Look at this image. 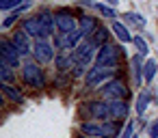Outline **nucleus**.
<instances>
[{
	"instance_id": "nucleus-1",
	"label": "nucleus",
	"mask_w": 158,
	"mask_h": 138,
	"mask_svg": "<svg viewBox=\"0 0 158 138\" xmlns=\"http://www.w3.org/2000/svg\"><path fill=\"white\" fill-rule=\"evenodd\" d=\"M117 121H85L80 123V134L87 138H117Z\"/></svg>"
},
{
	"instance_id": "nucleus-2",
	"label": "nucleus",
	"mask_w": 158,
	"mask_h": 138,
	"mask_svg": "<svg viewBox=\"0 0 158 138\" xmlns=\"http://www.w3.org/2000/svg\"><path fill=\"white\" fill-rule=\"evenodd\" d=\"M126 56V50L123 45H115V43H104L102 48H98V54H95V65H102V67H119V58Z\"/></svg>"
},
{
	"instance_id": "nucleus-3",
	"label": "nucleus",
	"mask_w": 158,
	"mask_h": 138,
	"mask_svg": "<svg viewBox=\"0 0 158 138\" xmlns=\"http://www.w3.org/2000/svg\"><path fill=\"white\" fill-rule=\"evenodd\" d=\"M117 73V67H102V65H93L87 76H85V84L87 89H98V86H104L108 80H113Z\"/></svg>"
},
{
	"instance_id": "nucleus-4",
	"label": "nucleus",
	"mask_w": 158,
	"mask_h": 138,
	"mask_svg": "<svg viewBox=\"0 0 158 138\" xmlns=\"http://www.w3.org/2000/svg\"><path fill=\"white\" fill-rule=\"evenodd\" d=\"M22 82L26 86H33V89H44L46 86V76H44V69L39 65H35L33 61H26L22 65Z\"/></svg>"
},
{
	"instance_id": "nucleus-5",
	"label": "nucleus",
	"mask_w": 158,
	"mask_h": 138,
	"mask_svg": "<svg viewBox=\"0 0 158 138\" xmlns=\"http://www.w3.org/2000/svg\"><path fill=\"white\" fill-rule=\"evenodd\" d=\"M98 93H100L102 99H128L130 89L126 86V82H123L121 78H113V80H108L102 89H98Z\"/></svg>"
},
{
	"instance_id": "nucleus-6",
	"label": "nucleus",
	"mask_w": 158,
	"mask_h": 138,
	"mask_svg": "<svg viewBox=\"0 0 158 138\" xmlns=\"http://www.w3.org/2000/svg\"><path fill=\"white\" fill-rule=\"evenodd\" d=\"M82 41H85V35L80 33V28H76L72 33H59L54 37V48L59 52H74Z\"/></svg>"
},
{
	"instance_id": "nucleus-7",
	"label": "nucleus",
	"mask_w": 158,
	"mask_h": 138,
	"mask_svg": "<svg viewBox=\"0 0 158 138\" xmlns=\"http://www.w3.org/2000/svg\"><path fill=\"white\" fill-rule=\"evenodd\" d=\"M22 54L18 52V48L13 45V41H11V37H2L0 39V61H5V63H9L13 69H22Z\"/></svg>"
},
{
	"instance_id": "nucleus-8",
	"label": "nucleus",
	"mask_w": 158,
	"mask_h": 138,
	"mask_svg": "<svg viewBox=\"0 0 158 138\" xmlns=\"http://www.w3.org/2000/svg\"><path fill=\"white\" fill-rule=\"evenodd\" d=\"M33 56L37 63L46 65V63H52L56 58V48L48 41V39H35L33 43Z\"/></svg>"
},
{
	"instance_id": "nucleus-9",
	"label": "nucleus",
	"mask_w": 158,
	"mask_h": 138,
	"mask_svg": "<svg viewBox=\"0 0 158 138\" xmlns=\"http://www.w3.org/2000/svg\"><path fill=\"white\" fill-rule=\"evenodd\" d=\"M54 18H56V30L59 33H72L78 28V18L69 9H56Z\"/></svg>"
},
{
	"instance_id": "nucleus-10",
	"label": "nucleus",
	"mask_w": 158,
	"mask_h": 138,
	"mask_svg": "<svg viewBox=\"0 0 158 138\" xmlns=\"http://www.w3.org/2000/svg\"><path fill=\"white\" fill-rule=\"evenodd\" d=\"M37 20H39V26H41V39H50V37H56L59 30H56V18L52 11L44 9L37 13Z\"/></svg>"
},
{
	"instance_id": "nucleus-11",
	"label": "nucleus",
	"mask_w": 158,
	"mask_h": 138,
	"mask_svg": "<svg viewBox=\"0 0 158 138\" xmlns=\"http://www.w3.org/2000/svg\"><path fill=\"white\" fill-rule=\"evenodd\" d=\"M87 112H89V116L95 119V121H113L108 99H93V101H89V104H87Z\"/></svg>"
},
{
	"instance_id": "nucleus-12",
	"label": "nucleus",
	"mask_w": 158,
	"mask_h": 138,
	"mask_svg": "<svg viewBox=\"0 0 158 138\" xmlns=\"http://www.w3.org/2000/svg\"><path fill=\"white\" fill-rule=\"evenodd\" d=\"M11 41H13V45L18 48V52L22 56H33V41H31V37L22 28L15 30V33H11Z\"/></svg>"
},
{
	"instance_id": "nucleus-13",
	"label": "nucleus",
	"mask_w": 158,
	"mask_h": 138,
	"mask_svg": "<svg viewBox=\"0 0 158 138\" xmlns=\"http://www.w3.org/2000/svg\"><path fill=\"white\" fill-rule=\"evenodd\" d=\"M95 50H98V48L93 45V41H91V39H85V41H82V43H80L76 50H74V54H76V61L89 67V63H91V61L95 58V54H98Z\"/></svg>"
},
{
	"instance_id": "nucleus-14",
	"label": "nucleus",
	"mask_w": 158,
	"mask_h": 138,
	"mask_svg": "<svg viewBox=\"0 0 158 138\" xmlns=\"http://www.w3.org/2000/svg\"><path fill=\"white\" fill-rule=\"evenodd\" d=\"M54 65H56L59 73H67L69 69L74 71V67L78 65V61H76V54L74 52H59L56 58H54Z\"/></svg>"
},
{
	"instance_id": "nucleus-15",
	"label": "nucleus",
	"mask_w": 158,
	"mask_h": 138,
	"mask_svg": "<svg viewBox=\"0 0 158 138\" xmlns=\"http://www.w3.org/2000/svg\"><path fill=\"white\" fill-rule=\"evenodd\" d=\"M78 28H80V33L85 35V39H91V37H93V33L100 28V22H98L95 18H91V15L82 13V15L78 18Z\"/></svg>"
},
{
	"instance_id": "nucleus-16",
	"label": "nucleus",
	"mask_w": 158,
	"mask_h": 138,
	"mask_svg": "<svg viewBox=\"0 0 158 138\" xmlns=\"http://www.w3.org/2000/svg\"><path fill=\"white\" fill-rule=\"evenodd\" d=\"M108 106H110V116H113V121H126V116H128V104H126V99H108Z\"/></svg>"
},
{
	"instance_id": "nucleus-17",
	"label": "nucleus",
	"mask_w": 158,
	"mask_h": 138,
	"mask_svg": "<svg viewBox=\"0 0 158 138\" xmlns=\"http://www.w3.org/2000/svg\"><path fill=\"white\" fill-rule=\"evenodd\" d=\"M20 28H22V30H24L31 39H41V26H39L37 15H33V18H24Z\"/></svg>"
},
{
	"instance_id": "nucleus-18",
	"label": "nucleus",
	"mask_w": 158,
	"mask_h": 138,
	"mask_svg": "<svg viewBox=\"0 0 158 138\" xmlns=\"http://www.w3.org/2000/svg\"><path fill=\"white\" fill-rule=\"evenodd\" d=\"M110 30H113V35H115V39L119 41V43H132V37L134 35H130V30H128V26L123 24V22H113L110 24Z\"/></svg>"
},
{
	"instance_id": "nucleus-19",
	"label": "nucleus",
	"mask_w": 158,
	"mask_h": 138,
	"mask_svg": "<svg viewBox=\"0 0 158 138\" xmlns=\"http://www.w3.org/2000/svg\"><path fill=\"white\" fill-rule=\"evenodd\" d=\"M0 91H2L5 99H7V101H11V104H22V101H24V97H22V91H20L18 86H13V84L0 82Z\"/></svg>"
},
{
	"instance_id": "nucleus-20",
	"label": "nucleus",
	"mask_w": 158,
	"mask_h": 138,
	"mask_svg": "<svg viewBox=\"0 0 158 138\" xmlns=\"http://www.w3.org/2000/svg\"><path fill=\"white\" fill-rule=\"evenodd\" d=\"M130 65H132V73H134V80H136V84L141 86V84H145V76H143V67H145V61H143V54H134L132 58H130Z\"/></svg>"
},
{
	"instance_id": "nucleus-21",
	"label": "nucleus",
	"mask_w": 158,
	"mask_h": 138,
	"mask_svg": "<svg viewBox=\"0 0 158 138\" xmlns=\"http://www.w3.org/2000/svg\"><path fill=\"white\" fill-rule=\"evenodd\" d=\"M110 33H113L110 28H106V26H102V24H100V28H98V30L93 33V37H91L93 45H95V48H102L104 43H108V37H110Z\"/></svg>"
},
{
	"instance_id": "nucleus-22",
	"label": "nucleus",
	"mask_w": 158,
	"mask_h": 138,
	"mask_svg": "<svg viewBox=\"0 0 158 138\" xmlns=\"http://www.w3.org/2000/svg\"><path fill=\"white\" fill-rule=\"evenodd\" d=\"M121 22L123 24H132V26H136V28H145V18L141 15V13H134V11H128V13H123L121 15Z\"/></svg>"
},
{
	"instance_id": "nucleus-23",
	"label": "nucleus",
	"mask_w": 158,
	"mask_h": 138,
	"mask_svg": "<svg viewBox=\"0 0 158 138\" xmlns=\"http://www.w3.org/2000/svg\"><path fill=\"white\" fill-rule=\"evenodd\" d=\"M0 80L7 82V84H13V80H15L13 67H11L9 63H5V61H0Z\"/></svg>"
},
{
	"instance_id": "nucleus-24",
	"label": "nucleus",
	"mask_w": 158,
	"mask_h": 138,
	"mask_svg": "<svg viewBox=\"0 0 158 138\" xmlns=\"http://www.w3.org/2000/svg\"><path fill=\"white\" fill-rule=\"evenodd\" d=\"M156 69H158V63L154 58H147L145 61V67H143V76H145V84H152L154 76H156Z\"/></svg>"
},
{
	"instance_id": "nucleus-25",
	"label": "nucleus",
	"mask_w": 158,
	"mask_h": 138,
	"mask_svg": "<svg viewBox=\"0 0 158 138\" xmlns=\"http://www.w3.org/2000/svg\"><path fill=\"white\" fill-rule=\"evenodd\" d=\"M149 101H152V95H149V91H141L139 93V99H136V114L141 116L145 110H147V106H149Z\"/></svg>"
},
{
	"instance_id": "nucleus-26",
	"label": "nucleus",
	"mask_w": 158,
	"mask_h": 138,
	"mask_svg": "<svg viewBox=\"0 0 158 138\" xmlns=\"http://www.w3.org/2000/svg\"><path fill=\"white\" fill-rule=\"evenodd\" d=\"M95 11H98L100 15H104V18H108V20H113V22H115V18H117V11H115L113 7H108V5H104V2H95Z\"/></svg>"
},
{
	"instance_id": "nucleus-27",
	"label": "nucleus",
	"mask_w": 158,
	"mask_h": 138,
	"mask_svg": "<svg viewBox=\"0 0 158 138\" xmlns=\"http://www.w3.org/2000/svg\"><path fill=\"white\" fill-rule=\"evenodd\" d=\"M132 43H134V48L139 50V54H143V56H147L149 54V48H147V41L141 37V35H134L132 37Z\"/></svg>"
},
{
	"instance_id": "nucleus-28",
	"label": "nucleus",
	"mask_w": 158,
	"mask_h": 138,
	"mask_svg": "<svg viewBox=\"0 0 158 138\" xmlns=\"http://www.w3.org/2000/svg\"><path fill=\"white\" fill-rule=\"evenodd\" d=\"M18 20H20L18 15H13V13H9V15L5 18V22H2V28H5V30H7V28H11V26H13V24H15Z\"/></svg>"
},
{
	"instance_id": "nucleus-29",
	"label": "nucleus",
	"mask_w": 158,
	"mask_h": 138,
	"mask_svg": "<svg viewBox=\"0 0 158 138\" xmlns=\"http://www.w3.org/2000/svg\"><path fill=\"white\" fill-rule=\"evenodd\" d=\"M132 136H134V125L128 121V125L123 127V132H121V136H119V138H132Z\"/></svg>"
},
{
	"instance_id": "nucleus-30",
	"label": "nucleus",
	"mask_w": 158,
	"mask_h": 138,
	"mask_svg": "<svg viewBox=\"0 0 158 138\" xmlns=\"http://www.w3.org/2000/svg\"><path fill=\"white\" fill-rule=\"evenodd\" d=\"M149 138H158V119L149 125Z\"/></svg>"
},
{
	"instance_id": "nucleus-31",
	"label": "nucleus",
	"mask_w": 158,
	"mask_h": 138,
	"mask_svg": "<svg viewBox=\"0 0 158 138\" xmlns=\"http://www.w3.org/2000/svg\"><path fill=\"white\" fill-rule=\"evenodd\" d=\"M9 2H11V0H0V9H2V11H11L9 9Z\"/></svg>"
},
{
	"instance_id": "nucleus-32",
	"label": "nucleus",
	"mask_w": 158,
	"mask_h": 138,
	"mask_svg": "<svg viewBox=\"0 0 158 138\" xmlns=\"http://www.w3.org/2000/svg\"><path fill=\"white\" fill-rule=\"evenodd\" d=\"M117 2L119 0H104V5H108V7H117Z\"/></svg>"
},
{
	"instance_id": "nucleus-33",
	"label": "nucleus",
	"mask_w": 158,
	"mask_h": 138,
	"mask_svg": "<svg viewBox=\"0 0 158 138\" xmlns=\"http://www.w3.org/2000/svg\"><path fill=\"white\" fill-rule=\"evenodd\" d=\"M132 138H139V136H136V134H134V136H132Z\"/></svg>"
},
{
	"instance_id": "nucleus-34",
	"label": "nucleus",
	"mask_w": 158,
	"mask_h": 138,
	"mask_svg": "<svg viewBox=\"0 0 158 138\" xmlns=\"http://www.w3.org/2000/svg\"><path fill=\"white\" fill-rule=\"evenodd\" d=\"M80 138H85V136H80Z\"/></svg>"
}]
</instances>
